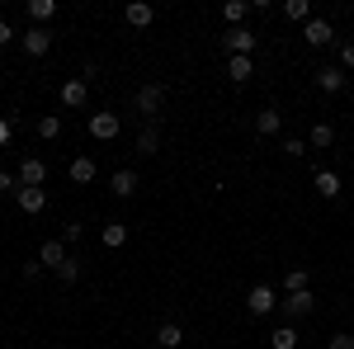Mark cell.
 <instances>
[{
    "label": "cell",
    "mask_w": 354,
    "mask_h": 349,
    "mask_svg": "<svg viewBox=\"0 0 354 349\" xmlns=\"http://www.w3.org/2000/svg\"><path fill=\"white\" fill-rule=\"evenodd\" d=\"M133 109L147 118V123H156V118H161V109H165V85H161V81H147V85L133 95Z\"/></svg>",
    "instance_id": "6da1fadb"
},
{
    "label": "cell",
    "mask_w": 354,
    "mask_h": 349,
    "mask_svg": "<svg viewBox=\"0 0 354 349\" xmlns=\"http://www.w3.org/2000/svg\"><path fill=\"white\" fill-rule=\"evenodd\" d=\"M279 312H283L288 321H302V317L317 312V293H312V288H302V293H283V297H279Z\"/></svg>",
    "instance_id": "7a4b0ae2"
},
{
    "label": "cell",
    "mask_w": 354,
    "mask_h": 349,
    "mask_svg": "<svg viewBox=\"0 0 354 349\" xmlns=\"http://www.w3.org/2000/svg\"><path fill=\"white\" fill-rule=\"evenodd\" d=\"M274 307H279V288H274V283H255V288L245 293V312H250V317H270Z\"/></svg>",
    "instance_id": "3957f363"
},
{
    "label": "cell",
    "mask_w": 354,
    "mask_h": 349,
    "mask_svg": "<svg viewBox=\"0 0 354 349\" xmlns=\"http://www.w3.org/2000/svg\"><path fill=\"white\" fill-rule=\"evenodd\" d=\"M255 43H260V38H255V33H250V28H227V33H222V48H227V57H250L255 53Z\"/></svg>",
    "instance_id": "277c9868"
},
{
    "label": "cell",
    "mask_w": 354,
    "mask_h": 349,
    "mask_svg": "<svg viewBox=\"0 0 354 349\" xmlns=\"http://www.w3.org/2000/svg\"><path fill=\"white\" fill-rule=\"evenodd\" d=\"M15 180H19L24 189H43V180H48V161H43V156H24L19 170H15Z\"/></svg>",
    "instance_id": "5b68a950"
},
{
    "label": "cell",
    "mask_w": 354,
    "mask_h": 349,
    "mask_svg": "<svg viewBox=\"0 0 354 349\" xmlns=\"http://www.w3.org/2000/svg\"><path fill=\"white\" fill-rule=\"evenodd\" d=\"M19 48H24L28 57H48L53 53V33H48V28H24V33H19Z\"/></svg>",
    "instance_id": "8992f818"
},
{
    "label": "cell",
    "mask_w": 354,
    "mask_h": 349,
    "mask_svg": "<svg viewBox=\"0 0 354 349\" xmlns=\"http://www.w3.org/2000/svg\"><path fill=\"white\" fill-rule=\"evenodd\" d=\"M302 38H307L312 48H330V43H335V28H330V19H322V15H312V19L302 24Z\"/></svg>",
    "instance_id": "52a82bcc"
},
{
    "label": "cell",
    "mask_w": 354,
    "mask_h": 349,
    "mask_svg": "<svg viewBox=\"0 0 354 349\" xmlns=\"http://www.w3.org/2000/svg\"><path fill=\"white\" fill-rule=\"evenodd\" d=\"M118 133H123V118L118 113H90V137L95 142H113Z\"/></svg>",
    "instance_id": "ba28073f"
},
{
    "label": "cell",
    "mask_w": 354,
    "mask_h": 349,
    "mask_svg": "<svg viewBox=\"0 0 354 349\" xmlns=\"http://www.w3.org/2000/svg\"><path fill=\"white\" fill-rule=\"evenodd\" d=\"M317 90H322V95H340V90H345V66H340V62L317 66Z\"/></svg>",
    "instance_id": "9c48e42d"
},
{
    "label": "cell",
    "mask_w": 354,
    "mask_h": 349,
    "mask_svg": "<svg viewBox=\"0 0 354 349\" xmlns=\"http://www.w3.org/2000/svg\"><path fill=\"white\" fill-rule=\"evenodd\" d=\"M38 260H43V269L57 274V269L66 265V241H62V236H48V241L38 245Z\"/></svg>",
    "instance_id": "30bf717a"
},
{
    "label": "cell",
    "mask_w": 354,
    "mask_h": 349,
    "mask_svg": "<svg viewBox=\"0 0 354 349\" xmlns=\"http://www.w3.org/2000/svg\"><path fill=\"white\" fill-rule=\"evenodd\" d=\"M15 203H19V213H28V217L43 213V208H48V189H24L19 185L15 189Z\"/></svg>",
    "instance_id": "8fae6325"
},
{
    "label": "cell",
    "mask_w": 354,
    "mask_h": 349,
    "mask_svg": "<svg viewBox=\"0 0 354 349\" xmlns=\"http://www.w3.org/2000/svg\"><path fill=\"white\" fill-rule=\"evenodd\" d=\"M62 104H66V109H85V104H90V81H85V76L66 81V85H62Z\"/></svg>",
    "instance_id": "7c38bea8"
},
{
    "label": "cell",
    "mask_w": 354,
    "mask_h": 349,
    "mask_svg": "<svg viewBox=\"0 0 354 349\" xmlns=\"http://www.w3.org/2000/svg\"><path fill=\"white\" fill-rule=\"evenodd\" d=\"M66 175H71V185H95V175H100V165H95V156H76Z\"/></svg>",
    "instance_id": "4fadbf2b"
},
{
    "label": "cell",
    "mask_w": 354,
    "mask_h": 349,
    "mask_svg": "<svg viewBox=\"0 0 354 349\" xmlns=\"http://www.w3.org/2000/svg\"><path fill=\"white\" fill-rule=\"evenodd\" d=\"M279 128H283V113L279 109H260L255 113V133L260 137H279Z\"/></svg>",
    "instance_id": "5bb4252c"
},
{
    "label": "cell",
    "mask_w": 354,
    "mask_h": 349,
    "mask_svg": "<svg viewBox=\"0 0 354 349\" xmlns=\"http://www.w3.org/2000/svg\"><path fill=\"white\" fill-rule=\"evenodd\" d=\"M137 151H142V156H156V151H161V128H156V123H147V128L137 133Z\"/></svg>",
    "instance_id": "9a60e30c"
},
{
    "label": "cell",
    "mask_w": 354,
    "mask_h": 349,
    "mask_svg": "<svg viewBox=\"0 0 354 349\" xmlns=\"http://www.w3.org/2000/svg\"><path fill=\"white\" fill-rule=\"evenodd\" d=\"M109 189L118 194V198H133V194H137V170H113Z\"/></svg>",
    "instance_id": "2e32d148"
},
{
    "label": "cell",
    "mask_w": 354,
    "mask_h": 349,
    "mask_svg": "<svg viewBox=\"0 0 354 349\" xmlns=\"http://www.w3.org/2000/svg\"><path fill=\"white\" fill-rule=\"evenodd\" d=\"M222 19L232 28H241L245 19H250V0H227V5H222Z\"/></svg>",
    "instance_id": "e0dca14e"
},
{
    "label": "cell",
    "mask_w": 354,
    "mask_h": 349,
    "mask_svg": "<svg viewBox=\"0 0 354 349\" xmlns=\"http://www.w3.org/2000/svg\"><path fill=\"white\" fill-rule=\"evenodd\" d=\"M227 76H232L236 85H245L250 76H255V62H250V57H227Z\"/></svg>",
    "instance_id": "ac0fdd59"
},
{
    "label": "cell",
    "mask_w": 354,
    "mask_h": 349,
    "mask_svg": "<svg viewBox=\"0 0 354 349\" xmlns=\"http://www.w3.org/2000/svg\"><path fill=\"white\" fill-rule=\"evenodd\" d=\"M123 19H128L133 28H147L151 19H156V10H151V5H142V0H133V5L123 10Z\"/></svg>",
    "instance_id": "d6986e66"
},
{
    "label": "cell",
    "mask_w": 354,
    "mask_h": 349,
    "mask_svg": "<svg viewBox=\"0 0 354 349\" xmlns=\"http://www.w3.org/2000/svg\"><path fill=\"white\" fill-rule=\"evenodd\" d=\"M330 142H335V128H330V123H312V133H307V147H312V151H326Z\"/></svg>",
    "instance_id": "ffe728a7"
},
{
    "label": "cell",
    "mask_w": 354,
    "mask_h": 349,
    "mask_svg": "<svg viewBox=\"0 0 354 349\" xmlns=\"http://www.w3.org/2000/svg\"><path fill=\"white\" fill-rule=\"evenodd\" d=\"M312 185H317L322 198H340V175H335V170H317V180H312Z\"/></svg>",
    "instance_id": "44dd1931"
},
{
    "label": "cell",
    "mask_w": 354,
    "mask_h": 349,
    "mask_svg": "<svg viewBox=\"0 0 354 349\" xmlns=\"http://www.w3.org/2000/svg\"><path fill=\"white\" fill-rule=\"evenodd\" d=\"M28 19L43 28L48 19H57V0H28Z\"/></svg>",
    "instance_id": "7402d4cb"
},
{
    "label": "cell",
    "mask_w": 354,
    "mask_h": 349,
    "mask_svg": "<svg viewBox=\"0 0 354 349\" xmlns=\"http://www.w3.org/2000/svg\"><path fill=\"white\" fill-rule=\"evenodd\" d=\"M100 241L109 245V250H118V245H128V227H123V222H104V232H100Z\"/></svg>",
    "instance_id": "603a6c76"
},
{
    "label": "cell",
    "mask_w": 354,
    "mask_h": 349,
    "mask_svg": "<svg viewBox=\"0 0 354 349\" xmlns=\"http://www.w3.org/2000/svg\"><path fill=\"white\" fill-rule=\"evenodd\" d=\"M156 340H161V349H180L185 345V330L175 321H161V330H156Z\"/></svg>",
    "instance_id": "cb8c5ba5"
},
{
    "label": "cell",
    "mask_w": 354,
    "mask_h": 349,
    "mask_svg": "<svg viewBox=\"0 0 354 349\" xmlns=\"http://www.w3.org/2000/svg\"><path fill=\"white\" fill-rule=\"evenodd\" d=\"M302 288H312V274H307V269H288V274H283V293H302Z\"/></svg>",
    "instance_id": "d4e9b609"
},
{
    "label": "cell",
    "mask_w": 354,
    "mask_h": 349,
    "mask_svg": "<svg viewBox=\"0 0 354 349\" xmlns=\"http://www.w3.org/2000/svg\"><path fill=\"white\" fill-rule=\"evenodd\" d=\"M33 133L43 137V142H57V137H62V118H57V113H43V118H38V128H33Z\"/></svg>",
    "instance_id": "484cf974"
},
{
    "label": "cell",
    "mask_w": 354,
    "mask_h": 349,
    "mask_svg": "<svg viewBox=\"0 0 354 349\" xmlns=\"http://www.w3.org/2000/svg\"><path fill=\"white\" fill-rule=\"evenodd\" d=\"M270 349H298V330L293 326H279L270 335Z\"/></svg>",
    "instance_id": "4316f807"
},
{
    "label": "cell",
    "mask_w": 354,
    "mask_h": 349,
    "mask_svg": "<svg viewBox=\"0 0 354 349\" xmlns=\"http://www.w3.org/2000/svg\"><path fill=\"white\" fill-rule=\"evenodd\" d=\"M283 15H288L293 24H307V19H312V5H307V0H283Z\"/></svg>",
    "instance_id": "83f0119b"
},
{
    "label": "cell",
    "mask_w": 354,
    "mask_h": 349,
    "mask_svg": "<svg viewBox=\"0 0 354 349\" xmlns=\"http://www.w3.org/2000/svg\"><path fill=\"white\" fill-rule=\"evenodd\" d=\"M76 279H81V260H76V255H66V265L57 269V283H66V288H71Z\"/></svg>",
    "instance_id": "f1b7e54d"
},
{
    "label": "cell",
    "mask_w": 354,
    "mask_h": 349,
    "mask_svg": "<svg viewBox=\"0 0 354 349\" xmlns=\"http://www.w3.org/2000/svg\"><path fill=\"white\" fill-rule=\"evenodd\" d=\"M307 151H312L307 142H298V137H283V156H288V161H302Z\"/></svg>",
    "instance_id": "f546056e"
},
{
    "label": "cell",
    "mask_w": 354,
    "mask_h": 349,
    "mask_svg": "<svg viewBox=\"0 0 354 349\" xmlns=\"http://www.w3.org/2000/svg\"><path fill=\"white\" fill-rule=\"evenodd\" d=\"M85 236V222H76V217H71V222H62V241L66 245H76Z\"/></svg>",
    "instance_id": "4dcf8cb0"
},
{
    "label": "cell",
    "mask_w": 354,
    "mask_h": 349,
    "mask_svg": "<svg viewBox=\"0 0 354 349\" xmlns=\"http://www.w3.org/2000/svg\"><path fill=\"white\" fill-rule=\"evenodd\" d=\"M43 279V260H28L24 265V283H38Z\"/></svg>",
    "instance_id": "1f68e13d"
},
{
    "label": "cell",
    "mask_w": 354,
    "mask_h": 349,
    "mask_svg": "<svg viewBox=\"0 0 354 349\" xmlns=\"http://www.w3.org/2000/svg\"><path fill=\"white\" fill-rule=\"evenodd\" d=\"M330 349H354V335H350V330H340V335H330Z\"/></svg>",
    "instance_id": "d6a6232c"
},
{
    "label": "cell",
    "mask_w": 354,
    "mask_h": 349,
    "mask_svg": "<svg viewBox=\"0 0 354 349\" xmlns=\"http://www.w3.org/2000/svg\"><path fill=\"white\" fill-rule=\"evenodd\" d=\"M15 189H19V180H15L10 170H0V194H15Z\"/></svg>",
    "instance_id": "836d02e7"
},
{
    "label": "cell",
    "mask_w": 354,
    "mask_h": 349,
    "mask_svg": "<svg viewBox=\"0 0 354 349\" xmlns=\"http://www.w3.org/2000/svg\"><path fill=\"white\" fill-rule=\"evenodd\" d=\"M340 66H345V71H354V43H345V48H340Z\"/></svg>",
    "instance_id": "e575fe53"
},
{
    "label": "cell",
    "mask_w": 354,
    "mask_h": 349,
    "mask_svg": "<svg viewBox=\"0 0 354 349\" xmlns=\"http://www.w3.org/2000/svg\"><path fill=\"white\" fill-rule=\"evenodd\" d=\"M15 38H19V33H15V28H10V24H5V19H0V48H10Z\"/></svg>",
    "instance_id": "d590c367"
},
{
    "label": "cell",
    "mask_w": 354,
    "mask_h": 349,
    "mask_svg": "<svg viewBox=\"0 0 354 349\" xmlns=\"http://www.w3.org/2000/svg\"><path fill=\"white\" fill-rule=\"evenodd\" d=\"M10 133H15V123H10V118H5V113H0V147H5V142H10Z\"/></svg>",
    "instance_id": "8d00e7d4"
},
{
    "label": "cell",
    "mask_w": 354,
    "mask_h": 349,
    "mask_svg": "<svg viewBox=\"0 0 354 349\" xmlns=\"http://www.w3.org/2000/svg\"><path fill=\"white\" fill-rule=\"evenodd\" d=\"M350 24H354V15H350Z\"/></svg>",
    "instance_id": "74e56055"
}]
</instances>
